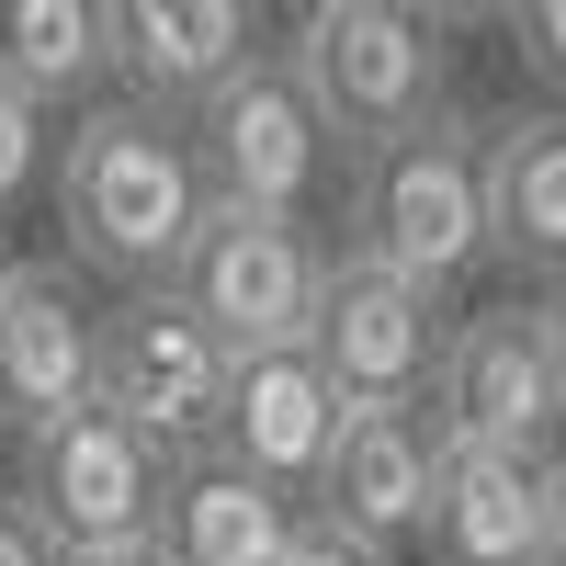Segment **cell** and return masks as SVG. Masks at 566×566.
Instances as JSON below:
<instances>
[{
  "instance_id": "obj_1",
  "label": "cell",
  "mask_w": 566,
  "mask_h": 566,
  "mask_svg": "<svg viewBox=\"0 0 566 566\" xmlns=\"http://www.w3.org/2000/svg\"><path fill=\"white\" fill-rule=\"evenodd\" d=\"M193 216H205V170H193V148L159 125V103H103V114H80L69 170H57L69 261L114 272V283H170Z\"/></svg>"
},
{
  "instance_id": "obj_10",
  "label": "cell",
  "mask_w": 566,
  "mask_h": 566,
  "mask_svg": "<svg viewBox=\"0 0 566 566\" xmlns=\"http://www.w3.org/2000/svg\"><path fill=\"white\" fill-rule=\"evenodd\" d=\"M431 464H442V431L419 408H340V431H328L317 453V533H340L363 555H397L419 544V522H431Z\"/></svg>"
},
{
  "instance_id": "obj_13",
  "label": "cell",
  "mask_w": 566,
  "mask_h": 566,
  "mask_svg": "<svg viewBox=\"0 0 566 566\" xmlns=\"http://www.w3.org/2000/svg\"><path fill=\"white\" fill-rule=\"evenodd\" d=\"M328 431H340V397H328V374H317L306 340L295 352H239V374H227V431H216L227 464H250L261 488L306 499Z\"/></svg>"
},
{
  "instance_id": "obj_19",
  "label": "cell",
  "mask_w": 566,
  "mask_h": 566,
  "mask_svg": "<svg viewBox=\"0 0 566 566\" xmlns=\"http://www.w3.org/2000/svg\"><path fill=\"white\" fill-rule=\"evenodd\" d=\"M510 23H522V57L544 80H566V0H510Z\"/></svg>"
},
{
  "instance_id": "obj_5",
  "label": "cell",
  "mask_w": 566,
  "mask_h": 566,
  "mask_svg": "<svg viewBox=\"0 0 566 566\" xmlns=\"http://www.w3.org/2000/svg\"><path fill=\"white\" fill-rule=\"evenodd\" d=\"M317 272H328V261H317V239H306V216L205 193L193 239H181V261H170V295L193 306L227 352H295L306 317H317Z\"/></svg>"
},
{
  "instance_id": "obj_25",
  "label": "cell",
  "mask_w": 566,
  "mask_h": 566,
  "mask_svg": "<svg viewBox=\"0 0 566 566\" xmlns=\"http://www.w3.org/2000/svg\"><path fill=\"white\" fill-rule=\"evenodd\" d=\"M544 352H555V386H566V283H555V306H544Z\"/></svg>"
},
{
  "instance_id": "obj_18",
  "label": "cell",
  "mask_w": 566,
  "mask_h": 566,
  "mask_svg": "<svg viewBox=\"0 0 566 566\" xmlns=\"http://www.w3.org/2000/svg\"><path fill=\"white\" fill-rule=\"evenodd\" d=\"M34 170H45V103L0 80V205H23V193H34Z\"/></svg>"
},
{
  "instance_id": "obj_2",
  "label": "cell",
  "mask_w": 566,
  "mask_h": 566,
  "mask_svg": "<svg viewBox=\"0 0 566 566\" xmlns=\"http://www.w3.org/2000/svg\"><path fill=\"white\" fill-rule=\"evenodd\" d=\"M283 69H295L306 114L340 136L352 159L442 114V23L419 12V0H306Z\"/></svg>"
},
{
  "instance_id": "obj_20",
  "label": "cell",
  "mask_w": 566,
  "mask_h": 566,
  "mask_svg": "<svg viewBox=\"0 0 566 566\" xmlns=\"http://www.w3.org/2000/svg\"><path fill=\"white\" fill-rule=\"evenodd\" d=\"M533 566H566V453H544V533H533Z\"/></svg>"
},
{
  "instance_id": "obj_17",
  "label": "cell",
  "mask_w": 566,
  "mask_h": 566,
  "mask_svg": "<svg viewBox=\"0 0 566 566\" xmlns=\"http://www.w3.org/2000/svg\"><path fill=\"white\" fill-rule=\"evenodd\" d=\"M103 57V0H0V80L34 91V103H69L91 91Z\"/></svg>"
},
{
  "instance_id": "obj_9",
  "label": "cell",
  "mask_w": 566,
  "mask_h": 566,
  "mask_svg": "<svg viewBox=\"0 0 566 566\" xmlns=\"http://www.w3.org/2000/svg\"><path fill=\"white\" fill-rule=\"evenodd\" d=\"M193 170H205V193H227V205L306 216L317 170H328V125L306 114V91H295L283 57L227 69L205 103H193Z\"/></svg>"
},
{
  "instance_id": "obj_23",
  "label": "cell",
  "mask_w": 566,
  "mask_h": 566,
  "mask_svg": "<svg viewBox=\"0 0 566 566\" xmlns=\"http://www.w3.org/2000/svg\"><path fill=\"white\" fill-rule=\"evenodd\" d=\"M69 566H170V555H159V533H148V544H103V555H69Z\"/></svg>"
},
{
  "instance_id": "obj_16",
  "label": "cell",
  "mask_w": 566,
  "mask_h": 566,
  "mask_svg": "<svg viewBox=\"0 0 566 566\" xmlns=\"http://www.w3.org/2000/svg\"><path fill=\"white\" fill-rule=\"evenodd\" d=\"M533 533H544V464L533 453H464L442 442L431 464V566H533Z\"/></svg>"
},
{
  "instance_id": "obj_22",
  "label": "cell",
  "mask_w": 566,
  "mask_h": 566,
  "mask_svg": "<svg viewBox=\"0 0 566 566\" xmlns=\"http://www.w3.org/2000/svg\"><path fill=\"white\" fill-rule=\"evenodd\" d=\"M283 566H386V555H363V544H340V533H317V522H306Z\"/></svg>"
},
{
  "instance_id": "obj_26",
  "label": "cell",
  "mask_w": 566,
  "mask_h": 566,
  "mask_svg": "<svg viewBox=\"0 0 566 566\" xmlns=\"http://www.w3.org/2000/svg\"><path fill=\"white\" fill-rule=\"evenodd\" d=\"M0 283H12V261H0Z\"/></svg>"
},
{
  "instance_id": "obj_8",
  "label": "cell",
  "mask_w": 566,
  "mask_h": 566,
  "mask_svg": "<svg viewBox=\"0 0 566 566\" xmlns=\"http://www.w3.org/2000/svg\"><path fill=\"white\" fill-rule=\"evenodd\" d=\"M431 431L464 453H533L566 431V386H555V352H544V306H499V317H464L442 340L431 374Z\"/></svg>"
},
{
  "instance_id": "obj_7",
  "label": "cell",
  "mask_w": 566,
  "mask_h": 566,
  "mask_svg": "<svg viewBox=\"0 0 566 566\" xmlns=\"http://www.w3.org/2000/svg\"><path fill=\"white\" fill-rule=\"evenodd\" d=\"M23 522L57 555H103V544H148L159 533V453L91 397L69 419L23 431Z\"/></svg>"
},
{
  "instance_id": "obj_21",
  "label": "cell",
  "mask_w": 566,
  "mask_h": 566,
  "mask_svg": "<svg viewBox=\"0 0 566 566\" xmlns=\"http://www.w3.org/2000/svg\"><path fill=\"white\" fill-rule=\"evenodd\" d=\"M0 566H69V555L45 544V533L23 522V510H0Z\"/></svg>"
},
{
  "instance_id": "obj_24",
  "label": "cell",
  "mask_w": 566,
  "mask_h": 566,
  "mask_svg": "<svg viewBox=\"0 0 566 566\" xmlns=\"http://www.w3.org/2000/svg\"><path fill=\"white\" fill-rule=\"evenodd\" d=\"M419 12H431V23H499L510 0H419Z\"/></svg>"
},
{
  "instance_id": "obj_15",
  "label": "cell",
  "mask_w": 566,
  "mask_h": 566,
  "mask_svg": "<svg viewBox=\"0 0 566 566\" xmlns=\"http://www.w3.org/2000/svg\"><path fill=\"white\" fill-rule=\"evenodd\" d=\"M295 499L261 488L250 464L193 453L181 476H159V555L170 566H283L295 555Z\"/></svg>"
},
{
  "instance_id": "obj_12",
  "label": "cell",
  "mask_w": 566,
  "mask_h": 566,
  "mask_svg": "<svg viewBox=\"0 0 566 566\" xmlns=\"http://www.w3.org/2000/svg\"><path fill=\"white\" fill-rule=\"evenodd\" d=\"M261 0H103V57L136 103H205L227 69H250Z\"/></svg>"
},
{
  "instance_id": "obj_11",
  "label": "cell",
  "mask_w": 566,
  "mask_h": 566,
  "mask_svg": "<svg viewBox=\"0 0 566 566\" xmlns=\"http://www.w3.org/2000/svg\"><path fill=\"white\" fill-rule=\"evenodd\" d=\"M91 340H103V317L80 306L69 261H12V283H0V431L12 442L91 408Z\"/></svg>"
},
{
  "instance_id": "obj_4",
  "label": "cell",
  "mask_w": 566,
  "mask_h": 566,
  "mask_svg": "<svg viewBox=\"0 0 566 566\" xmlns=\"http://www.w3.org/2000/svg\"><path fill=\"white\" fill-rule=\"evenodd\" d=\"M227 374H239V352H227L170 283H136V295L103 317V340H91V397H103L148 453H216Z\"/></svg>"
},
{
  "instance_id": "obj_6",
  "label": "cell",
  "mask_w": 566,
  "mask_h": 566,
  "mask_svg": "<svg viewBox=\"0 0 566 566\" xmlns=\"http://www.w3.org/2000/svg\"><path fill=\"white\" fill-rule=\"evenodd\" d=\"M442 340H453V317H442L431 283H408V272L363 261V250H340L317 272L306 352H317V374H328L340 408H419L431 374H442Z\"/></svg>"
},
{
  "instance_id": "obj_14",
  "label": "cell",
  "mask_w": 566,
  "mask_h": 566,
  "mask_svg": "<svg viewBox=\"0 0 566 566\" xmlns=\"http://www.w3.org/2000/svg\"><path fill=\"white\" fill-rule=\"evenodd\" d=\"M476 193H488V261L566 283V114L476 125Z\"/></svg>"
},
{
  "instance_id": "obj_3",
  "label": "cell",
  "mask_w": 566,
  "mask_h": 566,
  "mask_svg": "<svg viewBox=\"0 0 566 566\" xmlns=\"http://www.w3.org/2000/svg\"><path fill=\"white\" fill-rule=\"evenodd\" d=\"M352 250L386 261L408 283L453 295L464 272L488 261V193H476V125L464 114H431L386 136V148L352 159Z\"/></svg>"
}]
</instances>
